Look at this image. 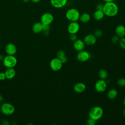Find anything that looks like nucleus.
Masks as SVG:
<instances>
[{
	"label": "nucleus",
	"mask_w": 125,
	"mask_h": 125,
	"mask_svg": "<svg viewBox=\"0 0 125 125\" xmlns=\"http://www.w3.org/2000/svg\"><path fill=\"white\" fill-rule=\"evenodd\" d=\"M91 57L90 54L84 50L79 51L76 55V58L80 62H85L90 59Z\"/></svg>",
	"instance_id": "1a4fd4ad"
},
{
	"label": "nucleus",
	"mask_w": 125,
	"mask_h": 125,
	"mask_svg": "<svg viewBox=\"0 0 125 125\" xmlns=\"http://www.w3.org/2000/svg\"></svg>",
	"instance_id": "a19ab883"
},
{
	"label": "nucleus",
	"mask_w": 125,
	"mask_h": 125,
	"mask_svg": "<svg viewBox=\"0 0 125 125\" xmlns=\"http://www.w3.org/2000/svg\"><path fill=\"white\" fill-rule=\"evenodd\" d=\"M117 84L120 87L125 86V78H121L117 81Z\"/></svg>",
	"instance_id": "393cba45"
},
{
	"label": "nucleus",
	"mask_w": 125,
	"mask_h": 125,
	"mask_svg": "<svg viewBox=\"0 0 125 125\" xmlns=\"http://www.w3.org/2000/svg\"><path fill=\"white\" fill-rule=\"evenodd\" d=\"M118 95V91L115 88H111L109 89L107 93V97L110 100L115 99Z\"/></svg>",
	"instance_id": "aec40b11"
},
{
	"label": "nucleus",
	"mask_w": 125,
	"mask_h": 125,
	"mask_svg": "<svg viewBox=\"0 0 125 125\" xmlns=\"http://www.w3.org/2000/svg\"><path fill=\"white\" fill-rule=\"evenodd\" d=\"M105 2H112V1H114L115 0H103Z\"/></svg>",
	"instance_id": "c9c22d12"
},
{
	"label": "nucleus",
	"mask_w": 125,
	"mask_h": 125,
	"mask_svg": "<svg viewBox=\"0 0 125 125\" xmlns=\"http://www.w3.org/2000/svg\"><path fill=\"white\" fill-rule=\"evenodd\" d=\"M102 10L104 15L109 17H113L118 13L119 7L114 1L106 2L104 4Z\"/></svg>",
	"instance_id": "f257e3e1"
},
{
	"label": "nucleus",
	"mask_w": 125,
	"mask_h": 125,
	"mask_svg": "<svg viewBox=\"0 0 125 125\" xmlns=\"http://www.w3.org/2000/svg\"><path fill=\"white\" fill-rule=\"evenodd\" d=\"M5 50L7 55H14L17 52V47L14 44L9 43L6 45Z\"/></svg>",
	"instance_id": "ddd939ff"
},
{
	"label": "nucleus",
	"mask_w": 125,
	"mask_h": 125,
	"mask_svg": "<svg viewBox=\"0 0 125 125\" xmlns=\"http://www.w3.org/2000/svg\"><path fill=\"white\" fill-rule=\"evenodd\" d=\"M23 2H25V3H27V2H28L30 1V0H22Z\"/></svg>",
	"instance_id": "e433bc0d"
},
{
	"label": "nucleus",
	"mask_w": 125,
	"mask_h": 125,
	"mask_svg": "<svg viewBox=\"0 0 125 125\" xmlns=\"http://www.w3.org/2000/svg\"><path fill=\"white\" fill-rule=\"evenodd\" d=\"M80 28V24L77 21H71L67 26V31L70 34H77Z\"/></svg>",
	"instance_id": "9d476101"
},
{
	"label": "nucleus",
	"mask_w": 125,
	"mask_h": 125,
	"mask_svg": "<svg viewBox=\"0 0 125 125\" xmlns=\"http://www.w3.org/2000/svg\"><path fill=\"white\" fill-rule=\"evenodd\" d=\"M5 74L6 75V79L8 80H11L16 75V71L14 68H7V69L5 71Z\"/></svg>",
	"instance_id": "f3484780"
},
{
	"label": "nucleus",
	"mask_w": 125,
	"mask_h": 125,
	"mask_svg": "<svg viewBox=\"0 0 125 125\" xmlns=\"http://www.w3.org/2000/svg\"><path fill=\"white\" fill-rule=\"evenodd\" d=\"M118 43L121 48L125 49V37L120 38Z\"/></svg>",
	"instance_id": "b1692460"
},
{
	"label": "nucleus",
	"mask_w": 125,
	"mask_h": 125,
	"mask_svg": "<svg viewBox=\"0 0 125 125\" xmlns=\"http://www.w3.org/2000/svg\"><path fill=\"white\" fill-rule=\"evenodd\" d=\"M50 29V25H43V30L42 32H43L45 35H47Z\"/></svg>",
	"instance_id": "cd10ccee"
},
{
	"label": "nucleus",
	"mask_w": 125,
	"mask_h": 125,
	"mask_svg": "<svg viewBox=\"0 0 125 125\" xmlns=\"http://www.w3.org/2000/svg\"><path fill=\"white\" fill-rule=\"evenodd\" d=\"M94 35L95 36L96 38H100L103 36V32L101 29H98L94 31Z\"/></svg>",
	"instance_id": "a878e982"
},
{
	"label": "nucleus",
	"mask_w": 125,
	"mask_h": 125,
	"mask_svg": "<svg viewBox=\"0 0 125 125\" xmlns=\"http://www.w3.org/2000/svg\"><path fill=\"white\" fill-rule=\"evenodd\" d=\"M6 79V75L5 74V73L4 72H1L0 73V81H3Z\"/></svg>",
	"instance_id": "7c9ffc66"
},
{
	"label": "nucleus",
	"mask_w": 125,
	"mask_h": 125,
	"mask_svg": "<svg viewBox=\"0 0 125 125\" xmlns=\"http://www.w3.org/2000/svg\"><path fill=\"white\" fill-rule=\"evenodd\" d=\"M119 40H120V37H119L117 35H115L111 38V41L113 43L116 44L119 42Z\"/></svg>",
	"instance_id": "bb28decb"
},
{
	"label": "nucleus",
	"mask_w": 125,
	"mask_h": 125,
	"mask_svg": "<svg viewBox=\"0 0 125 125\" xmlns=\"http://www.w3.org/2000/svg\"><path fill=\"white\" fill-rule=\"evenodd\" d=\"M80 17V12L76 8H70L65 13L66 18L70 21H77L79 20Z\"/></svg>",
	"instance_id": "7ed1b4c3"
},
{
	"label": "nucleus",
	"mask_w": 125,
	"mask_h": 125,
	"mask_svg": "<svg viewBox=\"0 0 125 125\" xmlns=\"http://www.w3.org/2000/svg\"><path fill=\"white\" fill-rule=\"evenodd\" d=\"M103 6H104V4H103L102 3H99V4L97 5L96 9L97 10H103Z\"/></svg>",
	"instance_id": "2f4dec72"
},
{
	"label": "nucleus",
	"mask_w": 125,
	"mask_h": 125,
	"mask_svg": "<svg viewBox=\"0 0 125 125\" xmlns=\"http://www.w3.org/2000/svg\"><path fill=\"white\" fill-rule=\"evenodd\" d=\"M73 47L77 51H80L84 50L85 48V44L84 43L83 41L80 39H77L73 42Z\"/></svg>",
	"instance_id": "4468645a"
},
{
	"label": "nucleus",
	"mask_w": 125,
	"mask_h": 125,
	"mask_svg": "<svg viewBox=\"0 0 125 125\" xmlns=\"http://www.w3.org/2000/svg\"><path fill=\"white\" fill-rule=\"evenodd\" d=\"M3 59V56L2 55H0V61H1Z\"/></svg>",
	"instance_id": "58836bf2"
},
{
	"label": "nucleus",
	"mask_w": 125,
	"mask_h": 125,
	"mask_svg": "<svg viewBox=\"0 0 125 125\" xmlns=\"http://www.w3.org/2000/svg\"><path fill=\"white\" fill-rule=\"evenodd\" d=\"M3 96L1 95H0V102H2L3 101Z\"/></svg>",
	"instance_id": "f704fd0d"
},
{
	"label": "nucleus",
	"mask_w": 125,
	"mask_h": 125,
	"mask_svg": "<svg viewBox=\"0 0 125 125\" xmlns=\"http://www.w3.org/2000/svg\"><path fill=\"white\" fill-rule=\"evenodd\" d=\"M54 21L53 15L49 12L43 13L41 17V22L43 25H50Z\"/></svg>",
	"instance_id": "0eeeda50"
},
{
	"label": "nucleus",
	"mask_w": 125,
	"mask_h": 125,
	"mask_svg": "<svg viewBox=\"0 0 125 125\" xmlns=\"http://www.w3.org/2000/svg\"><path fill=\"white\" fill-rule=\"evenodd\" d=\"M69 39L70 41H72V42H74L77 39V36L76 35V34H70L69 36Z\"/></svg>",
	"instance_id": "c756f323"
},
{
	"label": "nucleus",
	"mask_w": 125,
	"mask_h": 125,
	"mask_svg": "<svg viewBox=\"0 0 125 125\" xmlns=\"http://www.w3.org/2000/svg\"><path fill=\"white\" fill-rule=\"evenodd\" d=\"M67 1L68 0H50L51 5L57 9L64 7L66 5Z\"/></svg>",
	"instance_id": "f8f14e48"
},
{
	"label": "nucleus",
	"mask_w": 125,
	"mask_h": 125,
	"mask_svg": "<svg viewBox=\"0 0 125 125\" xmlns=\"http://www.w3.org/2000/svg\"><path fill=\"white\" fill-rule=\"evenodd\" d=\"M0 110L1 112L5 115H10L15 112V107L11 104L8 103H3L0 106Z\"/></svg>",
	"instance_id": "39448f33"
},
{
	"label": "nucleus",
	"mask_w": 125,
	"mask_h": 125,
	"mask_svg": "<svg viewBox=\"0 0 125 125\" xmlns=\"http://www.w3.org/2000/svg\"><path fill=\"white\" fill-rule=\"evenodd\" d=\"M98 75L101 79L105 80L107 78L108 73L105 69H101L99 71Z\"/></svg>",
	"instance_id": "4be33fe9"
},
{
	"label": "nucleus",
	"mask_w": 125,
	"mask_h": 125,
	"mask_svg": "<svg viewBox=\"0 0 125 125\" xmlns=\"http://www.w3.org/2000/svg\"><path fill=\"white\" fill-rule=\"evenodd\" d=\"M95 90L99 93H102L105 91L107 88V83L105 80L99 79L95 83Z\"/></svg>",
	"instance_id": "6e6552de"
},
{
	"label": "nucleus",
	"mask_w": 125,
	"mask_h": 125,
	"mask_svg": "<svg viewBox=\"0 0 125 125\" xmlns=\"http://www.w3.org/2000/svg\"><path fill=\"white\" fill-rule=\"evenodd\" d=\"M86 89L85 84L82 82H79L75 84L73 86L74 91L78 93L83 92Z\"/></svg>",
	"instance_id": "2eb2a0df"
},
{
	"label": "nucleus",
	"mask_w": 125,
	"mask_h": 125,
	"mask_svg": "<svg viewBox=\"0 0 125 125\" xmlns=\"http://www.w3.org/2000/svg\"><path fill=\"white\" fill-rule=\"evenodd\" d=\"M43 24L41 22H38L34 24L32 26V31L34 33L38 34L42 31Z\"/></svg>",
	"instance_id": "a211bd4d"
},
{
	"label": "nucleus",
	"mask_w": 125,
	"mask_h": 125,
	"mask_svg": "<svg viewBox=\"0 0 125 125\" xmlns=\"http://www.w3.org/2000/svg\"><path fill=\"white\" fill-rule=\"evenodd\" d=\"M104 16L102 10L97 9L93 13V18L96 21H100L102 20Z\"/></svg>",
	"instance_id": "6ab92c4d"
},
{
	"label": "nucleus",
	"mask_w": 125,
	"mask_h": 125,
	"mask_svg": "<svg viewBox=\"0 0 125 125\" xmlns=\"http://www.w3.org/2000/svg\"><path fill=\"white\" fill-rule=\"evenodd\" d=\"M122 113H123V115L125 117V108L124 109H123V112H122Z\"/></svg>",
	"instance_id": "4c0bfd02"
},
{
	"label": "nucleus",
	"mask_w": 125,
	"mask_h": 125,
	"mask_svg": "<svg viewBox=\"0 0 125 125\" xmlns=\"http://www.w3.org/2000/svg\"><path fill=\"white\" fill-rule=\"evenodd\" d=\"M90 19H91V17L89 14L87 13H84L80 15L79 20L81 22L86 23L89 21L90 20Z\"/></svg>",
	"instance_id": "412c9836"
},
{
	"label": "nucleus",
	"mask_w": 125,
	"mask_h": 125,
	"mask_svg": "<svg viewBox=\"0 0 125 125\" xmlns=\"http://www.w3.org/2000/svg\"><path fill=\"white\" fill-rule=\"evenodd\" d=\"M3 63L6 68H14L17 63V59L14 55H7L3 58Z\"/></svg>",
	"instance_id": "20e7f679"
},
{
	"label": "nucleus",
	"mask_w": 125,
	"mask_h": 125,
	"mask_svg": "<svg viewBox=\"0 0 125 125\" xmlns=\"http://www.w3.org/2000/svg\"><path fill=\"white\" fill-rule=\"evenodd\" d=\"M63 63L62 61L58 58H54L50 62L49 65L51 69L54 71L60 70L62 67Z\"/></svg>",
	"instance_id": "423d86ee"
},
{
	"label": "nucleus",
	"mask_w": 125,
	"mask_h": 125,
	"mask_svg": "<svg viewBox=\"0 0 125 125\" xmlns=\"http://www.w3.org/2000/svg\"><path fill=\"white\" fill-rule=\"evenodd\" d=\"M123 104H124V106L125 107V98L123 100Z\"/></svg>",
	"instance_id": "ea45409f"
},
{
	"label": "nucleus",
	"mask_w": 125,
	"mask_h": 125,
	"mask_svg": "<svg viewBox=\"0 0 125 125\" xmlns=\"http://www.w3.org/2000/svg\"><path fill=\"white\" fill-rule=\"evenodd\" d=\"M86 124L87 125H95L96 124V121L89 118L86 120Z\"/></svg>",
	"instance_id": "c85d7f7f"
},
{
	"label": "nucleus",
	"mask_w": 125,
	"mask_h": 125,
	"mask_svg": "<svg viewBox=\"0 0 125 125\" xmlns=\"http://www.w3.org/2000/svg\"><path fill=\"white\" fill-rule=\"evenodd\" d=\"M32 2H34V3H38L39 2H40L41 0H30Z\"/></svg>",
	"instance_id": "72a5a7b5"
},
{
	"label": "nucleus",
	"mask_w": 125,
	"mask_h": 125,
	"mask_svg": "<svg viewBox=\"0 0 125 125\" xmlns=\"http://www.w3.org/2000/svg\"><path fill=\"white\" fill-rule=\"evenodd\" d=\"M83 42L87 45H93L96 43L97 42V38L94 34H88L84 37Z\"/></svg>",
	"instance_id": "9b49d317"
},
{
	"label": "nucleus",
	"mask_w": 125,
	"mask_h": 125,
	"mask_svg": "<svg viewBox=\"0 0 125 125\" xmlns=\"http://www.w3.org/2000/svg\"><path fill=\"white\" fill-rule=\"evenodd\" d=\"M61 61H62V62L63 63H66V62H67V57L65 56L64 58H63L62 60H61Z\"/></svg>",
	"instance_id": "473e14b6"
},
{
	"label": "nucleus",
	"mask_w": 125,
	"mask_h": 125,
	"mask_svg": "<svg viewBox=\"0 0 125 125\" xmlns=\"http://www.w3.org/2000/svg\"><path fill=\"white\" fill-rule=\"evenodd\" d=\"M103 114L104 110L103 108L99 106H95L90 109L88 113V115L89 118L96 121L102 117Z\"/></svg>",
	"instance_id": "f03ea898"
},
{
	"label": "nucleus",
	"mask_w": 125,
	"mask_h": 125,
	"mask_svg": "<svg viewBox=\"0 0 125 125\" xmlns=\"http://www.w3.org/2000/svg\"><path fill=\"white\" fill-rule=\"evenodd\" d=\"M115 33L120 38L124 37L125 36V26L122 24L117 25L115 28Z\"/></svg>",
	"instance_id": "dca6fc26"
},
{
	"label": "nucleus",
	"mask_w": 125,
	"mask_h": 125,
	"mask_svg": "<svg viewBox=\"0 0 125 125\" xmlns=\"http://www.w3.org/2000/svg\"><path fill=\"white\" fill-rule=\"evenodd\" d=\"M57 58H58L61 60L65 57V53L63 50H61L57 52Z\"/></svg>",
	"instance_id": "5701e85b"
}]
</instances>
